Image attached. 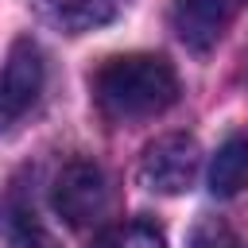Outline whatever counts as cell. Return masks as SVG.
I'll list each match as a JSON object with an SVG mask.
<instances>
[{
    "label": "cell",
    "instance_id": "cell-8",
    "mask_svg": "<svg viewBox=\"0 0 248 248\" xmlns=\"http://www.w3.org/2000/svg\"><path fill=\"white\" fill-rule=\"evenodd\" d=\"M93 248H167L163 244V232L147 221H128V225H116L108 229Z\"/></svg>",
    "mask_w": 248,
    "mask_h": 248
},
{
    "label": "cell",
    "instance_id": "cell-5",
    "mask_svg": "<svg viewBox=\"0 0 248 248\" xmlns=\"http://www.w3.org/2000/svg\"><path fill=\"white\" fill-rule=\"evenodd\" d=\"M248 0H178L174 8V31L186 46L194 50H209L225 27L244 12Z\"/></svg>",
    "mask_w": 248,
    "mask_h": 248
},
{
    "label": "cell",
    "instance_id": "cell-10",
    "mask_svg": "<svg viewBox=\"0 0 248 248\" xmlns=\"http://www.w3.org/2000/svg\"><path fill=\"white\" fill-rule=\"evenodd\" d=\"M19 221L12 225V248H54L50 244V236L39 229V221H35V213H16Z\"/></svg>",
    "mask_w": 248,
    "mask_h": 248
},
{
    "label": "cell",
    "instance_id": "cell-3",
    "mask_svg": "<svg viewBox=\"0 0 248 248\" xmlns=\"http://www.w3.org/2000/svg\"><path fill=\"white\" fill-rule=\"evenodd\" d=\"M46 81V62L43 50L31 39H16L8 58L0 62V132L12 128L43 93Z\"/></svg>",
    "mask_w": 248,
    "mask_h": 248
},
{
    "label": "cell",
    "instance_id": "cell-2",
    "mask_svg": "<svg viewBox=\"0 0 248 248\" xmlns=\"http://www.w3.org/2000/svg\"><path fill=\"white\" fill-rule=\"evenodd\" d=\"M112 205V190L105 170L93 159H70L58 178H54V209L62 213V221H70L74 229H89L97 225Z\"/></svg>",
    "mask_w": 248,
    "mask_h": 248
},
{
    "label": "cell",
    "instance_id": "cell-9",
    "mask_svg": "<svg viewBox=\"0 0 248 248\" xmlns=\"http://www.w3.org/2000/svg\"><path fill=\"white\" fill-rule=\"evenodd\" d=\"M190 248H244V244H240V236H236L225 221L205 217V221L194 225V232H190Z\"/></svg>",
    "mask_w": 248,
    "mask_h": 248
},
{
    "label": "cell",
    "instance_id": "cell-7",
    "mask_svg": "<svg viewBox=\"0 0 248 248\" xmlns=\"http://www.w3.org/2000/svg\"><path fill=\"white\" fill-rule=\"evenodd\" d=\"M39 12L54 27L70 31V35L93 31V27H101V23L112 19V4L108 0H39Z\"/></svg>",
    "mask_w": 248,
    "mask_h": 248
},
{
    "label": "cell",
    "instance_id": "cell-6",
    "mask_svg": "<svg viewBox=\"0 0 248 248\" xmlns=\"http://www.w3.org/2000/svg\"><path fill=\"white\" fill-rule=\"evenodd\" d=\"M209 190L217 198H236L248 190V136H232L221 143L209 167Z\"/></svg>",
    "mask_w": 248,
    "mask_h": 248
},
{
    "label": "cell",
    "instance_id": "cell-4",
    "mask_svg": "<svg viewBox=\"0 0 248 248\" xmlns=\"http://www.w3.org/2000/svg\"><path fill=\"white\" fill-rule=\"evenodd\" d=\"M198 167H202L198 143L182 132H170V136H159L155 143H147V151L140 159V178H143V186H151L159 194H182L194 186Z\"/></svg>",
    "mask_w": 248,
    "mask_h": 248
},
{
    "label": "cell",
    "instance_id": "cell-1",
    "mask_svg": "<svg viewBox=\"0 0 248 248\" xmlns=\"http://www.w3.org/2000/svg\"><path fill=\"white\" fill-rule=\"evenodd\" d=\"M93 101L116 124L143 120L178 101V74L159 54H116L97 66Z\"/></svg>",
    "mask_w": 248,
    "mask_h": 248
}]
</instances>
